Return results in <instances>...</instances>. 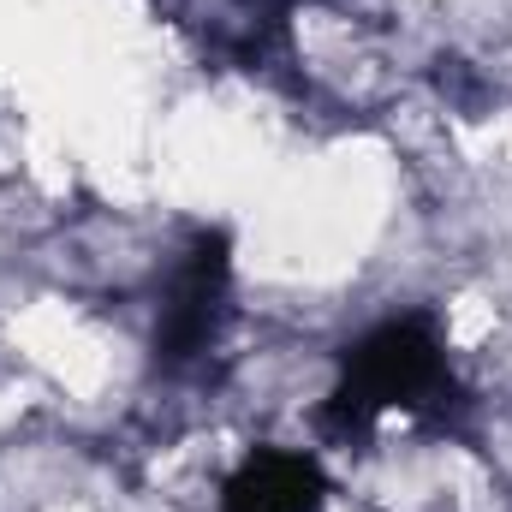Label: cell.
Masks as SVG:
<instances>
[{
	"mask_svg": "<svg viewBox=\"0 0 512 512\" xmlns=\"http://www.w3.org/2000/svg\"><path fill=\"white\" fill-rule=\"evenodd\" d=\"M447 387H453V370H447V346H441L435 322L393 316L340 358V382L322 405V423L352 441V435H370L382 417L441 405Z\"/></svg>",
	"mask_w": 512,
	"mask_h": 512,
	"instance_id": "6da1fadb",
	"label": "cell"
},
{
	"mask_svg": "<svg viewBox=\"0 0 512 512\" xmlns=\"http://www.w3.org/2000/svg\"><path fill=\"white\" fill-rule=\"evenodd\" d=\"M227 298H233V256L221 233H203L185 262L167 280V304L155 322V352L161 364H191L203 346H215L221 322H227Z\"/></svg>",
	"mask_w": 512,
	"mask_h": 512,
	"instance_id": "7a4b0ae2",
	"label": "cell"
},
{
	"mask_svg": "<svg viewBox=\"0 0 512 512\" xmlns=\"http://www.w3.org/2000/svg\"><path fill=\"white\" fill-rule=\"evenodd\" d=\"M322 507H328V471L316 465V453H298V447H256L221 483V512H322Z\"/></svg>",
	"mask_w": 512,
	"mask_h": 512,
	"instance_id": "3957f363",
	"label": "cell"
}]
</instances>
